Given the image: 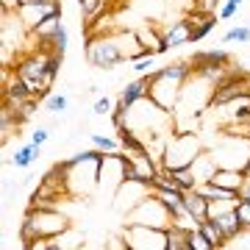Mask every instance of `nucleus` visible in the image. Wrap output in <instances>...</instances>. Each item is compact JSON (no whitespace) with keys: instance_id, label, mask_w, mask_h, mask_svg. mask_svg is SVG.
Masks as SVG:
<instances>
[{"instance_id":"20e7f679","label":"nucleus","mask_w":250,"mask_h":250,"mask_svg":"<svg viewBox=\"0 0 250 250\" xmlns=\"http://www.w3.org/2000/svg\"><path fill=\"white\" fill-rule=\"evenodd\" d=\"M123 34L120 36H92L86 42V62L98 70H114L125 59H131L128 50L123 47Z\"/></svg>"},{"instance_id":"a211bd4d","label":"nucleus","mask_w":250,"mask_h":250,"mask_svg":"<svg viewBox=\"0 0 250 250\" xmlns=\"http://www.w3.org/2000/svg\"><path fill=\"white\" fill-rule=\"evenodd\" d=\"M39 153H42V145L28 142V145H22V147L11 156V164H14V167H20V170H25V167H31V164L39 159Z\"/></svg>"},{"instance_id":"0eeeda50","label":"nucleus","mask_w":250,"mask_h":250,"mask_svg":"<svg viewBox=\"0 0 250 250\" xmlns=\"http://www.w3.org/2000/svg\"><path fill=\"white\" fill-rule=\"evenodd\" d=\"M150 192H153V187L150 184H145V181H123V184L114 189V200H111V206H114V211H123V217H125L134 206L142 203Z\"/></svg>"},{"instance_id":"f8f14e48","label":"nucleus","mask_w":250,"mask_h":250,"mask_svg":"<svg viewBox=\"0 0 250 250\" xmlns=\"http://www.w3.org/2000/svg\"><path fill=\"white\" fill-rule=\"evenodd\" d=\"M217 170H220V164H217V159L211 156V150H203L195 161H192V172H195L197 184H206V181H211Z\"/></svg>"},{"instance_id":"ddd939ff","label":"nucleus","mask_w":250,"mask_h":250,"mask_svg":"<svg viewBox=\"0 0 250 250\" xmlns=\"http://www.w3.org/2000/svg\"><path fill=\"white\" fill-rule=\"evenodd\" d=\"M214 184H220V187L225 189H233V192H239L242 184H245V170H236V167H220V170L214 172Z\"/></svg>"},{"instance_id":"7ed1b4c3","label":"nucleus","mask_w":250,"mask_h":250,"mask_svg":"<svg viewBox=\"0 0 250 250\" xmlns=\"http://www.w3.org/2000/svg\"><path fill=\"white\" fill-rule=\"evenodd\" d=\"M203 142L195 131H172L170 142L164 145V156H161V167L164 170H175V167H192V161L203 153Z\"/></svg>"},{"instance_id":"b1692460","label":"nucleus","mask_w":250,"mask_h":250,"mask_svg":"<svg viewBox=\"0 0 250 250\" xmlns=\"http://www.w3.org/2000/svg\"><path fill=\"white\" fill-rule=\"evenodd\" d=\"M217 20H220V17H206V20H200V22H195V25H192V36H189V42H203L206 36L214 31Z\"/></svg>"},{"instance_id":"423d86ee","label":"nucleus","mask_w":250,"mask_h":250,"mask_svg":"<svg viewBox=\"0 0 250 250\" xmlns=\"http://www.w3.org/2000/svg\"><path fill=\"white\" fill-rule=\"evenodd\" d=\"M123 239L131 250H167V228L123 223Z\"/></svg>"},{"instance_id":"9d476101","label":"nucleus","mask_w":250,"mask_h":250,"mask_svg":"<svg viewBox=\"0 0 250 250\" xmlns=\"http://www.w3.org/2000/svg\"><path fill=\"white\" fill-rule=\"evenodd\" d=\"M192 17H184L178 20V22H172L167 31H161V47L159 53H167V50H172V47H181L189 42V36H192Z\"/></svg>"},{"instance_id":"9b49d317","label":"nucleus","mask_w":250,"mask_h":250,"mask_svg":"<svg viewBox=\"0 0 250 250\" xmlns=\"http://www.w3.org/2000/svg\"><path fill=\"white\" fill-rule=\"evenodd\" d=\"M184 206H187V214L195 220V223H203L208 220V197L197 189H187V195H184Z\"/></svg>"},{"instance_id":"f704fd0d","label":"nucleus","mask_w":250,"mask_h":250,"mask_svg":"<svg viewBox=\"0 0 250 250\" xmlns=\"http://www.w3.org/2000/svg\"><path fill=\"white\" fill-rule=\"evenodd\" d=\"M47 139H50V131H47V128H42V125L31 131V142H36V145H45Z\"/></svg>"},{"instance_id":"c756f323","label":"nucleus","mask_w":250,"mask_h":250,"mask_svg":"<svg viewBox=\"0 0 250 250\" xmlns=\"http://www.w3.org/2000/svg\"><path fill=\"white\" fill-rule=\"evenodd\" d=\"M114 100L111 98H106V95H100L98 100H95V103H92V114H98V117H106V114H111V111H114Z\"/></svg>"},{"instance_id":"6e6552de","label":"nucleus","mask_w":250,"mask_h":250,"mask_svg":"<svg viewBox=\"0 0 250 250\" xmlns=\"http://www.w3.org/2000/svg\"><path fill=\"white\" fill-rule=\"evenodd\" d=\"M248 95H250V81L231 72V75H228L223 83H217L214 92H211V108L228 106V103H233L236 98H248Z\"/></svg>"},{"instance_id":"4c0bfd02","label":"nucleus","mask_w":250,"mask_h":250,"mask_svg":"<svg viewBox=\"0 0 250 250\" xmlns=\"http://www.w3.org/2000/svg\"><path fill=\"white\" fill-rule=\"evenodd\" d=\"M242 170H245V175H250V159H248V164H245V167H242Z\"/></svg>"},{"instance_id":"6ab92c4d","label":"nucleus","mask_w":250,"mask_h":250,"mask_svg":"<svg viewBox=\"0 0 250 250\" xmlns=\"http://www.w3.org/2000/svg\"><path fill=\"white\" fill-rule=\"evenodd\" d=\"M20 123L17 111L9 106V103H3V108H0V136H3V142L9 139V134L14 131V125Z\"/></svg>"},{"instance_id":"f257e3e1","label":"nucleus","mask_w":250,"mask_h":250,"mask_svg":"<svg viewBox=\"0 0 250 250\" xmlns=\"http://www.w3.org/2000/svg\"><path fill=\"white\" fill-rule=\"evenodd\" d=\"M192 72L195 70H192V62L189 59H178V62L156 70L153 72V83H150V98L147 100H153L159 108H164V111L172 114V108H175V103L181 98V89L192 78Z\"/></svg>"},{"instance_id":"473e14b6","label":"nucleus","mask_w":250,"mask_h":250,"mask_svg":"<svg viewBox=\"0 0 250 250\" xmlns=\"http://www.w3.org/2000/svg\"><path fill=\"white\" fill-rule=\"evenodd\" d=\"M236 214H239L242 225H245V231H250V200L239 197V203H236Z\"/></svg>"},{"instance_id":"dca6fc26","label":"nucleus","mask_w":250,"mask_h":250,"mask_svg":"<svg viewBox=\"0 0 250 250\" xmlns=\"http://www.w3.org/2000/svg\"><path fill=\"white\" fill-rule=\"evenodd\" d=\"M62 25H64V22H62V11H56V14H50V17L42 20V22H39V25H36L31 34H34L39 42H50V39H53V34H56Z\"/></svg>"},{"instance_id":"f03ea898","label":"nucleus","mask_w":250,"mask_h":250,"mask_svg":"<svg viewBox=\"0 0 250 250\" xmlns=\"http://www.w3.org/2000/svg\"><path fill=\"white\" fill-rule=\"evenodd\" d=\"M67 228H72L70 217L62 214L59 208H31L20 225V239L25 242V248L36 239H50V236H59Z\"/></svg>"},{"instance_id":"393cba45","label":"nucleus","mask_w":250,"mask_h":250,"mask_svg":"<svg viewBox=\"0 0 250 250\" xmlns=\"http://www.w3.org/2000/svg\"><path fill=\"white\" fill-rule=\"evenodd\" d=\"M239 203V197H220V200H208V217L214 220V217L225 214V211H233Z\"/></svg>"},{"instance_id":"4be33fe9","label":"nucleus","mask_w":250,"mask_h":250,"mask_svg":"<svg viewBox=\"0 0 250 250\" xmlns=\"http://www.w3.org/2000/svg\"><path fill=\"white\" fill-rule=\"evenodd\" d=\"M170 175L181 189H197L200 187L197 178H195V172H192V167H175V170H170Z\"/></svg>"},{"instance_id":"72a5a7b5","label":"nucleus","mask_w":250,"mask_h":250,"mask_svg":"<svg viewBox=\"0 0 250 250\" xmlns=\"http://www.w3.org/2000/svg\"><path fill=\"white\" fill-rule=\"evenodd\" d=\"M236 11H239V3H236V0H225L223 11H220V20H233Z\"/></svg>"},{"instance_id":"2eb2a0df","label":"nucleus","mask_w":250,"mask_h":250,"mask_svg":"<svg viewBox=\"0 0 250 250\" xmlns=\"http://www.w3.org/2000/svg\"><path fill=\"white\" fill-rule=\"evenodd\" d=\"M197 228H200V233L208 239L211 250H220V248H225V245H228V236L220 231V225H217L211 217H208V220H203V223H197Z\"/></svg>"},{"instance_id":"7c9ffc66","label":"nucleus","mask_w":250,"mask_h":250,"mask_svg":"<svg viewBox=\"0 0 250 250\" xmlns=\"http://www.w3.org/2000/svg\"><path fill=\"white\" fill-rule=\"evenodd\" d=\"M189 250H211V245H208V239L200 233V228H192V231H189Z\"/></svg>"},{"instance_id":"c85d7f7f","label":"nucleus","mask_w":250,"mask_h":250,"mask_svg":"<svg viewBox=\"0 0 250 250\" xmlns=\"http://www.w3.org/2000/svg\"><path fill=\"white\" fill-rule=\"evenodd\" d=\"M156 56H159V53H147V50L136 56V59H134V72H136V75H145V72H150V70H153V64H156Z\"/></svg>"},{"instance_id":"e433bc0d","label":"nucleus","mask_w":250,"mask_h":250,"mask_svg":"<svg viewBox=\"0 0 250 250\" xmlns=\"http://www.w3.org/2000/svg\"><path fill=\"white\" fill-rule=\"evenodd\" d=\"M245 136H248V139H250V120H248V123H245Z\"/></svg>"},{"instance_id":"cd10ccee","label":"nucleus","mask_w":250,"mask_h":250,"mask_svg":"<svg viewBox=\"0 0 250 250\" xmlns=\"http://www.w3.org/2000/svg\"><path fill=\"white\" fill-rule=\"evenodd\" d=\"M67 42H70V34H67V28L62 25V28L53 34V39H50V42H42V45H50L59 56H64V53H67Z\"/></svg>"},{"instance_id":"1a4fd4ad","label":"nucleus","mask_w":250,"mask_h":250,"mask_svg":"<svg viewBox=\"0 0 250 250\" xmlns=\"http://www.w3.org/2000/svg\"><path fill=\"white\" fill-rule=\"evenodd\" d=\"M56 11H62V3L59 0H42V3H31V6H17V14L28 31H34L42 20L56 14Z\"/></svg>"},{"instance_id":"aec40b11","label":"nucleus","mask_w":250,"mask_h":250,"mask_svg":"<svg viewBox=\"0 0 250 250\" xmlns=\"http://www.w3.org/2000/svg\"><path fill=\"white\" fill-rule=\"evenodd\" d=\"M45 108H47V114H64L70 108V95L67 92H50L45 100Z\"/></svg>"},{"instance_id":"bb28decb","label":"nucleus","mask_w":250,"mask_h":250,"mask_svg":"<svg viewBox=\"0 0 250 250\" xmlns=\"http://www.w3.org/2000/svg\"><path fill=\"white\" fill-rule=\"evenodd\" d=\"M92 145H95L100 153H106V156H111V153H120V139H111V136L92 134Z\"/></svg>"},{"instance_id":"412c9836","label":"nucleus","mask_w":250,"mask_h":250,"mask_svg":"<svg viewBox=\"0 0 250 250\" xmlns=\"http://www.w3.org/2000/svg\"><path fill=\"white\" fill-rule=\"evenodd\" d=\"M189 62L192 64H231V56L225 50H206V53H195Z\"/></svg>"},{"instance_id":"2f4dec72","label":"nucleus","mask_w":250,"mask_h":250,"mask_svg":"<svg viewBox=\"0 0 250 250\" xmlns=\"http://www.w3.org/2000/svg\"><path fill=\"white\" fill-rule=\"evenodd\" d=\"M103 6H106V0H81V11L86 20H95V14L103 11Z\"/></svg>"},{"instance_id":"4468645a","label":"nucleus","mask_w":250,"mask_h":250,"mask_svg":"<svg viewBox=\"0 0 250 250\" xmlns=\"http://www.w3.org/2000/svg\"><path fill=\"white\" fill-rule=\"evenodd\" d=\"M214 223L220 225V231L228 236V242L236 239L239 233H245V225H242L239 214H236V208H233V211H225V214H220V217H214Z\"/></svg>"},{"instance_id":"f3484780","label":"nucleus","mask_w":250,"mask_h":250,"mask_svg":"<svg viewBox=\"0 0 250 250\" xmlns=\"http://www.w3.org/2000/svg\"><path fill=\"white\" fill-rule=\"evenodd\" d=\"M189 231L187 225H178L172 223L167 228V250H189Z\"/></svg>"},{"instance_id":"c9c22d12","label":"nucleus","mask_w":250,"mask_h":250,"mask_svg":"<svg viewBox=\"0 0 250 250\" xmlns=\"http://www.w3.org/2000/svg\"><path fill=\"white\" fill-rule=\"evenodd\" d=\"M239 197L250 200V175H245V184H242V189H239Z\"/></svg>"},{"instance_id":"58836bf2","label":"nucleus","mask_w":250,"mask_h":250,"mask_svg":"<svg viewBox=\"0 0 250 250\" xmlns=\"http://www.w3.org/2000/svg\"><path fill=\"white\" fill-rule=\"evenodd\" d=\"M236 3H239V6H242V3H245V0H236Z\"/></svg>"},{"instance_id":"39448f33","label":"nucleus","mask_w":250,"mask_h":250,"mask_svg":"<svg viewBox=\"0 0 250 250\" xmlns=\"http://www.w3.org/2000/svg\"><path fill=\"white\" fill-rule=\"evenodd\" d=\"M125 223H131V225H153V228H170L172 217H170V211L164 208V203L159 200V195L150 192L142 203L134 206V208L125 214Z\"/></svg>"},{"instance_id":"5701e85b","label":"nucleus","mask_w":250,"mask_h":250,"mask_svg":"<svg viewBox=\"0 0 250 250\" xmlns=\"http://www.w3.org/2000/svg\"><path fill=\"white\" fill-rule=\"evenodd\" d=\"M83 245V233H75L72 228H67L64 233L56 236V250H72V248H81Z\"/></svg>"},{"instance_id":"a878e982","label":"nucleus","mask_w":250,"mask_h":250,"mask_svg":"<svg viewBox=\"0 0 250 250\" xmlns=\"http://www.w3.org/2000/svg\"><path fill=\"white\" fill-rule=\"evenodd\" d=\"M223 42H228V45H248L250 42V25H233V28H228L225 31V36H223Z\"/></svg>"}]
</instances>
